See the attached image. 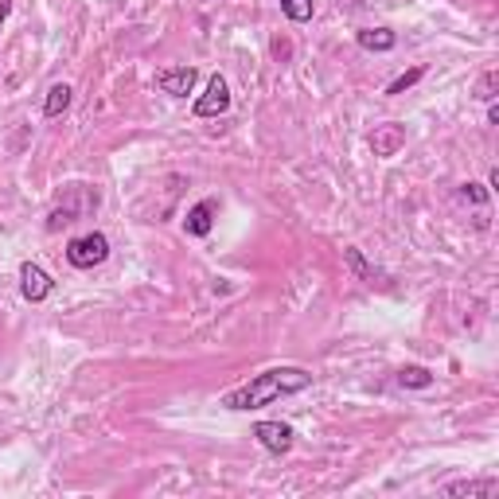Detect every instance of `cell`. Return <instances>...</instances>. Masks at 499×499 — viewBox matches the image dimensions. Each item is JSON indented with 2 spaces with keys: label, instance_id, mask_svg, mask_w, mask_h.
<instances>
[{
  "label": "cell",
  "instance_id": "20",
  "mask_svg": "<svg viewBox=\"0 0 499 499\" xmlns=\"http://www.w3.org/2000/svg\"><path fill=\"white\" fill-rule=\"evenodd\" d=\"M12 16V5H8V0H5V5H0V28H5V20Z\"/></svg>",
  "mask_w": 499,
  "mask_h": 499
},
{
  "label": "cell",
  "instance_id": "7",
  "mask_svg": "<svg viewBox=\"0 0 499 499\" xmlns=\"http://www.w3.org/2000/svg\"><path fill=\"white\" fill-rule=\"evenodd\" d=\"M343 266L355 273V281H367V285H386V273L375 266V261H367V254L359 246H348L343 250Z\"/></svg>",
  "mask_w": 499,
  "mask_h": 499
},
{
  "label": "cell",
  "instance_id": "9",
  "mask_svg": "<svg viewBox=\"0 0 499 499\" xmlns=\"http://www.w3.org/2000/svg\"><path fill=\"white\" fill-rule=\"evenodd\" d=\"M355 43H359L363 51H395L398 35L390 28H359L355 32Z\"/></svg>",
  "mask_w": 499,
  "mask_h": 499
},
{
  "label": "cell",
  "instance_id": "3",
  "mask_svg": "<svg viewBox=\"0 0 499 499\" xmlns=\"http://www.w3.org/2000/svg\"><path fill=\"white\" fill-rule=\"evenodd\" d=\"M51 293H55L51 273H47L40 261H23V266H20V296H23V301H28V304H43Z\"/></svg>",
  "mask_w": 499,
  "mask_h": 499
},
{
  "label": "cell",
  "instance_id": "4",
  "mask_svg": "<svg viewBox=\"0 0 499 499\" xmlns=\"http://www.w3.org/2000/svg\"><path fill=\"white\" fill-rule=\"evenodd\" d=\"M231 110V86L222 75H211L207 78V90L195 98V117H222Z\"/></svg>",
  "mask_w": 499,
  "mask_h": 499
},
{
  "label": "cell",
  "instance_id": "18",
  "mask_svg": "<svg viewBox=\"0 0 499 499\" xmlns=\"http://www.w3.org/2000/svg\"><path fill=\"white\" fill-rule=\"evenodd\" d=\"M495 86H499V75H495V70H488V75H480L476 94H472V98H476V102H495Z\"/></svg>",
  "mask_w": 499,
  "mask_h": 499
},
{
  "label": "cell",
  "instance_id": "12",
  "mask_svg": "<svg viewBox=\"0 0 499 499\" xmlns=\"http://www.w3.org/2000/svg\"><path fill=\"white\" fill-rule=\"evenodd\" d=\"M86 211H94V207H75V204H63V207H55L51 215H47V231L51 234H59L63 227H70V222H78Z\"/></svg>",
  "mask_w": 499,
  "mask_h": 499
},
{
  "label": "cell",
  "instance_id": "17",
  "mask_svg": "<svg viewBox=\"0 0 499 499\" xmlns=\"http://www.w3.org/2000/svg\"><path fill=\"white\" fill-rule=\"evenodd\" d=\"M422 78H425V67H413V70H406V75H398L395 82H390L386 94H406L413 82H422Z\"/></svg>",
  "mask_w": 499,
  "mask_h": 499
},
{
  "label": "cell",
  "instance_id": "2",
  "mask_svg": "<svg viewBox=\"0 0 499 499\" xmlns=\"http://www.w3.org/2000/svg\"><path fill=\"white\" fill-rule=\"evenodd\" d=\"M110 258V239L102 231H90V234H78V239L67 242V261L75 269H94Z\"/></svg>",
  "mask_w": 499,
  "mask_h": 499
},
{
  "label": "cell",
  "instance_id": "15",
  "mask_svg": "<svg viewBox=\"0 0 499 499\" xmlns=\"http://www.w3.org/2000/svg\"><path fill=\"white\" fill-rule=\"evenodd\" d=\"M457 195H460V204H472V207H488V199H492V187H480V184H460L457 187Z\"/></svg>",
  "mask_w": 499,
  "mask_h": 499
},
{
  "label": "cell",
  "instance_id": "8",
  "mask_svg": "<svg viewBox=\"0 0 499 499\" xmlns=\"http://www.w3.org/2000/svg\"><path fill=\"white\" fill-rule=\"evenodd\" d=\"M215 211H219V204L215 199H199V204L187 211V219H184V231L192 234V239H207L211 234V227H215Z\"/></svg>",
  "mask_w": 499,
  "mask_h": 499
},
{
  "label": "cell",
  "instance_id": "19",
  "mask_svg": "<svg viewBox=\"0 0 499 499\" xmlns=\"http://www.w3.org/2000/svg\"><path fill=\"white\" fill-rule=\"evenodd\" d=\"M488 125H499V105L488 102Z\"/></svg>",
  "mask_w": 499,
  "mask_h": 499
},
{
  "label": "cell",
  "instance_id": "1",
  "mask_svg": "<svg viewBox=\"0 0 499 499\" xmlns=\"http://www.w3.org/2000/svg\"><path fill=\"white\" fill-rule=\"evenodd\" d=\"M313 386V375L304 367H269V371L254 375L246 386L222 395V410H234V413H250V410H261V406H273L277 398H289V395H301V390Z\"/></svg>",
  "mask_w": 499,
  "mask_h": 499
},
{
  "label": "cell",
  "instance_id": "13",
  "mask_svg": "<svg viewBox=\"0 0 499 499\" xmlns=\"http://www.w3.org/2000/svg\"><path fill=\"white\" fill-rule=\"evenodd\" d=\"M398 386H406V390H430L433 386V371H425V367L410 363V367H402V371H398Z\"/></svg>",
  "mask_w": 499,
  "mask_h": 499
},
{
  "label": "cell",
  "instance_id": "11",
  "mask_svg": "<svg viewBox=\"0 0 499 499\" xmlns=\"http://www.w3.org/2000/svg\"><path fill=\"white\" fill-rule=\"evenodd\" d=\"M70 98H75V90H70L67 82H55L43 98V117H63L70 110Z\"/></svg>",
  "mask_w": 499,
  "mask_h": 499
},
{
  "label": "cell",
  "instance_id": "16",
  "mask_svg": "<svg viewBox=\"0 0 499 499\" xmlns=\"http://www.w3.org/2000/svg\"><path fill=\"white\" fill-rule=\"evenodd\" d=\"M371 145H375V152L390 157V152L402 145V129H398V125H386V133H383V137H371Z\"/></svg>",
  "mask_w": 499,
  "mask_h": 499
},
{
  "label": "cell",
  "instance_id": "5",
  "mask_svg": "<svg viewBox=\"0 0 499 499\" xmlns=\"http://www.w3.org/2000/svg\"><path fill=\"white\" fill-rule=\"evenodd\" d=\"M254 437H258V445L266 449V453H273V457H285L293 449V441H296L293 425H285V422H258Z\"/></svg>",
  "mask_w": 499,
  "mask_h": 499
},
{
  "label": "cell",
  "instance_id": "10",
  "mask_svg": "<svg viewBox=\"0 0 499 499\" xmlns=\"http://www.w3.org/2000/svg\"><path fill=\"white\" fill-rule=\"evenodd\" d=\"M499 492V480H460V484H449L445 495H468V499H488Z\"/></svg>",
  "mask_w": 499,
  "mask_h": 499
},
{
  "label": "cell",
  "instance_id": "14",
  "mask_svg": "<svg viewBox=\"0 0 499 499\" xmlns=\"http://www.w3.org/2000/svg\"><path fill=\"white\" fill-rule=\"evenodd\" d=\"M281 12H285V20H293V23H308L316 12V0H281Z\"/></svg>",
  "mask_w": 499,
  "mask_h": 499
},
{
  "label": "cell",
  "instance_id": "6",
  "mask_svg": "<svg viewBox=\"0 0 499 499\" xmlns=\"http://www.w3.org/2000/svg\"><path fill=\"white\" fill-rule=\"evenodd\" d=\"M195 82H199L195 67H164V70H157V86L164 94H172V98H187V94L195 90Z\"/></svg>",
  "mask_w": 499,
  "mask_h": 499
}]
</instances>
